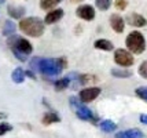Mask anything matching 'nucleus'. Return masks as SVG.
Masks as SVG:
<instances>
[{"instance_id":"4","label":"nucleus","mask_w":147,"mask_h":138,"mask_svg":"<svg viewBox=\"0 0 147 138\" xmlns=\"http://www.w3.org/2000/svg\"><path fill=\"white\" fill-rule=\"evenodd\" d=\"M125 44H127V48L132 54H142L146 50V39L138 31H134V32H131L127 36Z\"/></svg>"},{"instance_id":"10","label":"nucleus","mask_w":147,"mask_h":138,"mask_svg":"<svg viewBox=\"0 0 147 138\" xmlns=\"http://www.w3.org/2000/svg\"><path fill=\"white\" fill-rule=\"evenodd\" d=\"M127 22L129 25L132 27H136V28H143L147 25V21L144 17H142L140 14H136V13H132V14H128L127 17Z\"/></svg>"},{"instance_id":"19","label":"nucleus","mask_w":147,"mask_h":138,"mask_svg":"<svg viewBox=\"0 0 147 138\" xmlns=\"http://www.w3.org/2000/svg\"><path fill=\"white\" fill-rule=\"evenodd\" d=\"M15 24L13 21H6L4 22V27H3V36H11L15 33Z\"/></svg>"},{"instance_id":"17","label":"nucleus","mask_w":147,"mask_h":138,"mask_svg":"<svg viewBox=\"0 0 147 138\" xmlns=\"http://www.w3.org/2000/svg\"><path fill=\"white\" fill-rule=\"evenodd\" d=\"M11 79L14 83H24L25 82V73L22 71V68H15L14 72L11 73Z\"/></svg>"},{"instance_id":"7","label":"nucleus","mask_w":147,"mask_h":138,"mask_svg":"<svg viewBox=\"0 0 147 138\" xmlns=\"http://www.w3.org/2000/svg\"><path fill=\"white\" fill-rule=\"evenodd\" d=\"M100 94V88L99 87H88V88H84L80 91V95L78 98L83 104H88V102H92L95 98H98V95Z\"/></svg>"},{"instance_id":"15","label":"nucleus","mask_w":147,"mask_h":138,"mask_svg":"<svg viewBox=\"0 0 147 138\" xmlns=\"http://www.w3.org/2000/svg\"><path fill=\"white\" fill-rule=\"evenodd\" d=\"M59 120H61V118L58 116L55 112H47L44 116H43V119H41L43 124H45V126L52 124V123H57V122H59Z\"/></svg>"},{"instance_id":"27","label":"nucleus","mask_w":147,"mask_h":138,"mask_svg":"<svg viewBox=\"0 0 147 138\" xmlns=\"http://www.w3.org/2000/svg\"><path fill=\"white\" fill-rule=\"evenodd\" d=\"M114 6L117 10H125L127 6H128V1H127V0H115Z\"/></svg>"},{"instance_id":"30","label":"nucleus","mask_w":147,"mask_h":138,"mask_svg":"<svg viewBox=\"0 0 147 138\" xmlns=\"http://www.w3.org/2000/svg\"><path fill=\"white\" fill-rule=\"evenodd\" d=\"M71 1H73V3H76V1H81V0H71Z\"/></svg>"},{"instance_id":"24","label":"nucleus","mask_w":147,"mask_h":138,"mask_svg":"<svg viewBox=\"0 0 147 138\" xmlns=\"http://www.w3.org/2000/svg\"><path fill=\"white\" fill-rule=\"evenodd\" d=\"M95 80V76H91V75H81L78 76V83L80 84H87L90 82H94Z\"/></svg>"},{"instance_id":"22","label":"nucleus","mask_w":147,"mask_h":138,"mask_svg":"<svg viewBox=\"0 0 147 138\" xmlns=\"http://www.w3.org/2000/svg\"><path fill=\"white\" fill-rule=\"evenodd\" d=\"M95 4L100 11H106L111 6V0H95Z\"/></svg>"},{"instance_id":"6","label":"nucleus","mask_w":147,"mask_h":138,"mask_svg":"<svg viewBox=\"0 0 147 138\" xmlns=\"http://www.w3.org/2000/svg\"><path fill=\"white\" fill-rule=\"evenodd\" d=\"M114 61L117 65L124 66V68H128V66L134 65L135 62L134 55L131 54V51L124 50V48H118V50L114 51Z\"/></svg>"},{"instance_id":"9","label":"nucleus","mask_w":147,"mask_h":138,"mask_svg":"<svg viewBox=\"0 0 147 138\" xmlns=\"http://www.w3.org/2000/svg\"><path fill=\"white\" fill-rule=\"evenodd\" d=\"M110 25L113 28V31L117 33H122L124 32V28H125V21L121 15L118 14H113L110 17Z\"/></svg>"},{"instance_id":"18","label":"nucleus","mask_w":147,"mask_h":138,"mask_svg":"<svg viewBox=\"0 0 147 138\" xmlns=\"http://www.w3.org/2000/svg\"><path fill=\"white\" fill-rule=\"evenodd\" d=\"M70 76H66V77H63V79H59L55 82V84H54V87H55V90L57 91H62V90H65V88H67L69 86H70Z\"/></svg>"},{"instance_id":"1","label":"nucleus","mask_w":147,"mask_h":138,"mask_svg":"<svg viewBox=\"0 0 147 138\" xmlns=\"http://www.w3.org/2000/svg\"><path fill=\"white\" fill-rule=\"evenodd\" d=\"M66 66V59L65 58H40V57H34L30 62V68L33 71H38L45 76H57L62 72Z\"/></svg>"},{"instance_id":"28","label":"nucleus","mask_w":147,"mask_h":138,"mask_svg":"<svg viewBox=\"0 0 147 138\" xmlns=\"http://www.w3.org/2000/svg\"><path fill=\"white\" fill-rule=\"evenodd\" d=\"M139 120H140L143 124H147V113L146 115H140V118H139Z\"/></svg>"},{"instance_id":"29","label":"nucleus","mask_w":147,"mask_h":138,"mask_svg":"<svg viewBox=\"0 0 147 138\" xmlns=\"http://www.w3.org/2000/svg\"><path fill=\"white\" fill-rule=\"evenodd\" d=\"M28 76H30L32 79H36V76H34V75H33L32 72H28Z\"/></svg>"},{"instance_id":"25","label":"nucleus","mask_w":147,"mask_h":138,"mask_svg":"<svg viewBox=\"0 0 147 138\" xmlns=\"http://www.w3.org/2000/svg\"><path fill=\"white\" fill-rule=\"evenodd\" d=\"M11 130H13V126L11 124H8V123H6V122L0 123V137L4 135V134H7L8 131H11Z\"/></svg>"},{"instance_id":"3","label":"nucleus","mask_w":147,"mask_h":138,"mask_svg":"<svg viewBox=\"0 0 147 138\" xmlns=\"http://www.w3.org/2000/svg\"><path fill=\"white\" fill-rule=\"evenodd\" d=\"M19 29L25 35H28V36L40 37L44 33V22L40 20L38 17H28V18L21 20Z\"/></svg>"},{"instance_id":"12","label":"nucleus","mask_w":147,"mask_h":138,"mask_svg":"<svg viewBox=\"0 0 147 138\" xmlns=\"http://www.w3.org/2000/svg\"><path fill=\"white\" fill-rule=\"evenodd\" d=\"M115 138H143V131L139 128H129L115 134Z\"/></svg>"},{"instance_id":"21","label":"nucleus","mask_w":147,"mask_h":138,"mask_svg":"<svg viewBox=\"0 0 147 138\" xmlns=\"http://www.w3.org/2000/svg\"><path fill=\"white\" fill-rule=\"evenodd\" d=\"M111 75L114 77H120V79H125V77H131L132 72H129L127 69H111Z\"/></svg>"},{"instance_id":"14","label":"nucleus","mask_w":147,"mask_h":138,"mask_svg":"<svg viewBox=\"0 0 147 138\" xmlns=\"http://www.w3.org/2000/svg\"><path fill=\"white\" fill-rule=\"evenodd\" d=\"M94 47L98 48V50H103V51H111V50L114 48L113 43H111L110 40H106V39L96 40L95 43H94Z\"/></svg>"},{"instance_id":"31","label":"nucleus","mask_w":147,"mask_h":138,"mask_svg":"<svg viewBox=\"0 0 147 138\" xmlns=\"http://www.w3.org/2000/svg\"><path fill=\"white\" fill-rule=\"evenodd\" d=\"M3 1H4V0H0V3H3Z\"/></svg>"},{"instance_id":"8","label":"nucleus","mask_w":147,"mask_h":138,"mask_svg":"<svg viewBox=\"0 0 147 138\" xmlns=\"http://www.w3.org/2000/svg\"><path fill=\"white\" fill-rule=\"evenodd\" d=\"M76 15L84 21H92L95 18V8L90 4H83V6L77 7Z\"/></svg>"},{"instance_id":"20","label":"nucleus","mask_w":147,"mask_h":138,"mask_svg":"<svg viewBox=\"0 0 147 138\" xmlns=\"http://www.w3.org/2000/svg\"><path fill=\"white\" fill-rule=\"evenodd\" d=\"M62 0H40V7L43 10H51L55 6H58Z\"/></svg>"},{"instance_id":"13","label":"nucleus","mask_w":147,"mask_h":138,"mask_svg":"<svg viewBox=\"0 0 147 138\" xmlns=\"http://www.w3.org/2000/svg\"><path fill=\"white\" fill-rule=\"evenodd\" d=\"M7 11H8V15L10 17H13L14 20H18V18H22L24 17V14L26 13L25 7L22 6H8V8H7Z\"/></svg>"},{"instance_id":"16","label":"nucleus","mask_w":147,"mask_h":138,"mask_svg":"<svg viewBox=\"0 0 147 138\" xmlns=\"http://www.w3.org/2000/svg\"><path fill=\"white\" fill-rule=\"evenodd\" d=\"M99 127H100V130L103 133H113V131H115L117 124H115L113 120H103V122H100Z\"/></svg>"},{"instance_id":"23","label":"nucleus","mask_w":147,"mask_h":138,"mask_svg":"<svg viewBox=\"0 0 147 138\" xmlns=\"http://www.w3.org/2000/svg\"><path fill=\"white\" fill-rule=\"evenodd\" d=\"M135 94H136V95H138L140 99H143V101H146V102H147V86L138 87V88L135 90Z\"/></svg>"},{"instance_id":"2","label":"nucleus","mask_w":147,"mask_h":138,"mask_svg":"<svg viewBox=\"0 0 147 138\" xmlns=\"http://www.w3.org/2000/svg\"><path fill=\"white\" fill-rule=\"evenodd\" d=\"M8 46L11 47L14 55L19 61H22V62H25L26 57L29 54H32V51H33V47L29 40L24 39V37H19V36H15V35L8 40Z\"/></svg>"},{"instance_id":"26","label":"nucleus","mask_w":147,"mask_h":138,"mask_svg":"<svg viewBox=\"0 0 147 138\" xmlns=\"http://www.w3.org/2000/svg\"><path fill=\"white\" fill-rule=\"evenodd\" d=\"M138 72L140 75L143 79H147V61H143L139 66V69H138Z\"/></svg>"},{"instance_id":"5","label":"nucleus","mask_w":147,"mask_h":138,"mask_svg":"<svg viewBox=\"0 0 147 138\" xmlns=\"http://www.w3.org/2000/svg\"><path fill=\"white\" fill-rule=\"evenodd\" d=\"M69 101H70L71 108L76 111L77 118L81 119V120H85V122L96 123V120H98V119L94 116V113H92V111H91L90 108H87V106H85V104L80 102V98H77V97H70Z\"/></svg>"},{"instance_id":"11","label":"nucleus","mask_w":147,"mask_h":138,"mask_svg":"<svg viewBox=\"0 0 147 138\" xmlns=\"http://www.w3.org/2000/svg\"><path fill=\"white\" fill-rule=\"evenodd\" d=\"M62 17H63V10H62V8H57V10H52V11H50V13L45 15L44 24H47V25H52V24L58 22V21L61 20Z\"/></svg>"}]
</instances>
